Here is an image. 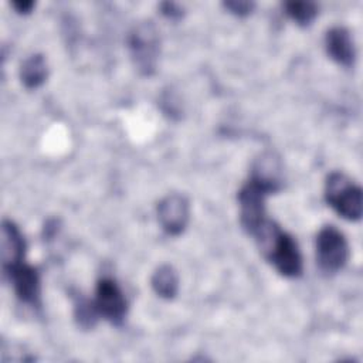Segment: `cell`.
Segmentation results:
<instances>
[{"instance_id": "cell-1", "label": "cell", "mask_w": 363, "mask_h": 363, "mask_svg": "<svg viewBox=\"0 0 363 363\" xmlns=\"http://www.w3.org/2000/svg\"><path fill=\"white\" fill-rule=\"evenodd\" d=\"M252 235L264 257L281 275L296 278L302 274L303 262L296 241L292 235L282 231L275 221L265 218Z\"/></svg>"}, {"instance_id": "cell-2", "label": "cell", "mask_w": 363, "mask_h": 363, "mask_svg": "<svg viewBox=\"0 0 363 363\" xmlns=\"http://www.w3.org/2000/svg\"><path fill=\"white\" fill-rule=\"evenodd\" d=\"M326 203L343 218L357 221L363 211V193L350 177L342 172H332L325 182Z\"/></svg>"}, {"instance_id": "cell-3", "label": "cell", "mask_w": 363, "mask_h": 363, "mask_svg": "<svg viewBox=\"0 0 363 363\" xmlns=\"http://www.w3.org/2000/svg\"><path fill=\"white\" fill-rule=\"evenodd\" d=\"M128 47L136 71L143 77L153 75L160 54V37L156 26L152 21L136 24L129 33Z\"/></svg>"}, {"instance_id": "cell-4", "label": "cell", "mask_w": 363, "mask_h": 363, "mask_svg": "<svg viewBox=\"0 0 363 363\" xmlns=\"http://www.w3.org/2000/svg\"><path fill=\"white\" fill-rule=\"evenodd\" d=\"M349 258L346 237L335 225H325L316 235V259L322 272L335 274L340 271Z\"/></svg>"}, {"instance_id": "cell-5", "label": "cell", "mask_w": 363, "mask_h": 363, "mask_svg": "<svg viewBox=\"0 0 363 363\" xmlns=\"http://www.w3.org/2000/svg\"><path fill=\"white\" fill-rule=\"evenodd\" d=\"M94 303L99 316L116 326L123 323L128 312V302L115 279L104 277L96 282Z\"/></svg>"}, {"instance_id": "cell-6", "label": "cell", "mask_w": 363, "mask_h": 363, "mask_svg": "<svg viewBox=\"0 0 363 363\" xmlns=\"http://www.w3.org/2000/svg\"><path fill=\"white\" fill-rule=\"evenodd\" d=\"M269 193L259 183L250 179L238 191L240 221L248 234H252L265 217V197Z\"/></svg>"}, {"instance_id": "cell-7", "label": "cell", "mask_w": 363, "mask_h": 363, "mask_svg": "<svg viewBox=\"0 0 363 363\" xmlns=\"http://www.w3.org/2000/svg\"><path fill=\"white\" fill-rule=\"evenodd\" d=\"M157 218L169 235H180L190 218L189 200L179 193H170L157 204Z\"/></svg>"}, {"instance_id": "cell-8", "label": "cell", "mask_w": 363, "mask_h": 363, "mask_svg": "<svg viewBox=\"0 0 363 363\" xmlns=\"http://www.w3.org/2000/svg\"><path fill=\"white\" fill-rule=\"evenodd\" d=\"M14 288L17 298L27 305H40V275L38 271L24 261L4 272Z\"/></svg>"}, {"instance_id": "cell-9", "label": "cell", "mask_w": 363, "mask_h": 363, "mask_svg": "<svg viewBox=\"0 0 363 363\" xmlns=\"http://www.w3.org/2000/svg\"><path fill=\"white\" fill-rule=\"evenodd\" d=\"M0 258L3 271L14 268L21 264L26 252V240L20 228L11 220H3L0 235Z\"/></svg>"}, {"instance_id": "cell-10", "label": "cell", "mask_w": 363, "mask_h": 363, "mask_svg": "<svg viewBox=\"0 0 363 363\" xmlns=\"http://www.w3.org/2000/svg\"><path fill=\"white\" fill-rule=\"evenodd\" d=\"M325 47L328 55L343 67H352L356 58L354 44L347 28L342 26L332 27L325 35Z\"/></svg>"}, {"instance_id": "cell-11", "label": "cell", "mask_w": 363, "mask_h": 363, "mask_svg": "<svg viewBox=\"0 0 363 363\" xmlns=\"http://www.w3.org/2000/svg\"><path fill=\"white\" fill-rule=\"evenodd\" d=\"M282 166L279 157L272 152L262 153L252 164L251 177L257 183H259L267 191L275 193L282 187Z\"/></svg>"}, {"instance_id": "cell-12", "label": "cell", "mask_w": 363, "mask_h": 363, "mask_svg": "<svg viewBox=\"0 0 363 363\" xmlns=\"http://www.w3.org/2000/svg\"><path fill=\"white\" fill-rule=\"evenodd\" d=\"M48 68L43 54H33L24 60L20 68V79L28 89H35L47 79Z\"/></svg>"}, {"instance_id": "cell-13", "label": "cell", "mask_w": 363, "mask_h": 363, "mask_svg": "<svg viewBox=\"0 0 363 363\" xmlns=\"http://www.w3.org/2000/svg\"><path fill=\"white\" fill-rule=\"evenodd\" d=\"M150 285L160 298L173 299L179 291V275L172 265L163 264L155 269Z\"/></svg>"}, {"instance_id": "cell-14", "label": "cell", "mask_w": 363, "mask_h": 363, "mask_svg": "<svg viewBox=\"0 0 363 363\" xmlns=\"http://www.w3.org/2000/svg\"><path fill=\"white\" fill-rule=\"evenodd\" d=\"M285 13L299 26H309L318 16V4L313 1H285Z\"/></svg>"}, {"instance_id": "cell-15", "label": "cell", "mask_w": 363, "mask_h": 363, "mask_svg": "<svg viewBox=\"0 0 363 363\" xmlns=\"http://www.w3.org/2000/svg\"><path fill=\"white\" fill-rule=\"evenodd\" d=\"M74 316L82 329H92L98 320V311L94 301H89L81 295L75 296L74 302Z\"/></svg>"}, {"instance_id": "cell-16", "label": "cell", "mask_w": 363, "mask_h": 363, "mask_svg": "<svg viewBox=\"0 0 363 363\" xmlns=\"http://www.w3.org/2000/svg\"><path fill=\"white\" fill-rule=\"evenodd\" d=\"M223 6L230 13H233L238 17H244V16H248L254 10L255 3L254 1H247V0H233V1H224Z\"/></svg>"}, {"instance_id": "cell-17", "label": "cell", "mask_w": 363, "mask_h": 363, "mask_svg": "<svg viewBox=\"0 0 363 363\" xmlns=\"http://www.w3.org/2000/svg\"><path fill=\"white\" fill-rule=\"evenodd\" d=\"M160 13L170 20H180L184 16V9L174 1H163L159 6Z\"/></svg>"}, {"instance_id": "cell-18", "label": "cell", "mask_w": 363, "mask_h": 363, "mask_svg": "<svg viewBox=\"0 0 363 363\" xmlns=\"http://www.w3.org/2000/svg\"><path fill=\"white\" fill-rule=\"evenodd\" d=\"M11 6L14 7V10L18 14H28V13H31V10L34 7V1H31V0H17V1H13Z\"/></svg>"}]
</instances>
